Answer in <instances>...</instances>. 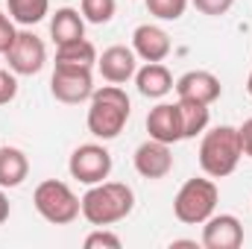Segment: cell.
I'll list each match as a JSON object with an SVG mask.
<instances>
[{
    "label": "cell",
    "instance_id": "cell-1",
    "mask_svg": "<svg viewBox=\"0 0 252 249\" xmlns=\"http://www.w3.org/2000/svg\"><path fill=\"white\" fill-rule=\"evenodd\" d=\"M132 208H135V193L124 182H97L82 196V217L97 229L126 220Z\"/></svg>",
    "mask_w": 252,
    "mask_h": 249
},
{
    "label": "cell",
    "instance_id": "cell-2",
    "mask_svg": "<svg viewBox=\"0 0 252 249\" xmlns=\"http://www.w3.org/2000/svg\"><path fill=\"white\" fill-rule=\"evenodd\" d=\"M132 115V103L121 85H103L91 94L88 106V132L100 141H112L124 132Z\"/></svg>",
    "mask_w": 252,
    "mask_h": 249
},
{
    "label": "cell",
    "instance_id": "cell-3",
    "mask_svg": "<svg viewBox=\"0 0 252 249\" xmlns=\"http://www.w3.org/2000/svg\"><path fill=\"white\" fill-rule=\"evenodd\" d=\"M241 156L244 147H241V132L235 126H214L211 132H205L199 144V167L211 179H223L235 173Z\"/></svg>",
    "mask_w": 252,
    "mask_h": 249
},
{
    "label": "cell",
    "instance_id": "cell-4",
    "mask_svg": "<svg viewBox=\"0 0 252 249\" xmlns=\"http://www.w3.org/2000/svg\"><path fill=\"white\" fill-rule=\"evenodd\" d=\"M32 205L53 226H67V223H73L82 214V199L70 190V185H64L59 179H44L35 187Z\"/></svg>",
    "mask_w": 252,
    "mask_h": 249
},
{
    "label": "cell",
    "instance_id": "cell-5",
    "mask_svg": "<svg viewBox=\"0 0 252 249\" xmlns=\"http://www.w3.org/2000/svg\"><path fill=\"white\" fill-rule=\"evenodd\" d=\"M217 199H220V190L211 179H188L173 199V214L179 223L199 226L214 214Z\"/></svg>",
    "mask_w": 252,
    "mask_h": 249
},
{
    "label": "cell",
    "instance_id": "cell-6",
    "mask_svg": "<svg viewBox=\"0 0 252 249\" xmlns=\"http://www.w3.org/2000/svg\"><path fill=\"white\" fill-rule=\"evenodd\" d=\"M67 170L76 182L82 185H97V182H106L109 173H112V153L100 144H82L70 153V161H67Z\"/></svg>",
    "mask_w": 252,
    "mask_h": 249
},
{
    "label": "cell",
    "instance_id": "cell-7",
    "mask_svg": "<svg viewBox=\"0 0 252 249\" xmlns=\"http://www.w3.org/2000/svg\"><path fill=\"white\" fill-rule=\"evenodd\" d=\"M50 91L59 103L76 106L91 100L94 94V79H91V67H67V64H56L53 76H50Z\"/></svg>",
    "mask_w": 252,
    "mask_h": 249
},
{
    "label": "cell",
    "instance_id": "cell-8",
    "mask_svg": "<svg viewBox=\"0 0 252 249\" xmlns=\"http://www.w3.org/2000/svg\"><path fill=\"white\" fill-rule=\"evenodd\" d=\"M6 62H9V70H15L18 76H32L47 62V47L35 32L21 30L12 41V47L6 50Z\"/></svg>",
    "mask_w": 252,
    "mask_h": 249
},
{
    "label": "cell",
    "instance_id": "cell-9",
    "mask_svg": "<svg viewBox=\"0 0 252 249\" xmlns=\"http://www.w3.org/2000/svg\"><path fill=\"white\" fill-rule=\"evenodd\" d=\"M244 244V226L235 214H211L202 226L205 249H238Z\"/></svg>",
    "mask_w": 252,
    "mask_h": 249
},
{
    "label": "cell",
    "instance_id": "cell-10",
    "mask_svg": "<svg viewBox=\"0 0 252 249\" xmlns=\"http://www.w3.org/2000/svg\"><path fill=\"white\" fill-rule=\"evenodd\" d=\"M173 88H176L179 100H193V103H205V106H211L223 94L220 79L214 73H208V70H188V73H182L173 82Z\"/></svg>",
    "mask_w": 252,
    "mask_h": 249
},
{
    "label": "cell",
    "instance_id": "cell-11",
    "mask_svg": "<svg viewBox=\"0 0 252 249\" xmlns=\"http://www.w3.org/2000/svg\"><path fill=\"white\" fill-rule=\"evenodd\" d=\"M135 170L144 176V179H164L170 170H173V153H170V144H161V141H144L138 150H135Z\"/></svg>",
    "mask_w": 252,
    "mask_h": 249
},
{
    "label": "cell",
    "instance_id": "cell-12",
    "mask_svg": "<svg viewBox=\"0 0 252 249\" xmlns=\"http://www.w3.org/2000/svg\"><path fill=\"white\" fill-rule=\"evenodd\" d=\"M147 132H150L153 141H161V144L185 141L179 106L176 103H158L156 109H150V115H147Z\"/></svg>",
    "mask_w": 252,
    "mask_h": 249
},
{
    "label": "cell",
    "instance_id": "cell-13",
    "mask_svg": "<svg viewBox=\"0 0 252 249\" xmlns=\"http://www.w3.org/2000/svg\"><path fill=\"white\" fill-rule=\"evenodd\" d=\"M135 50L132 47H124V44H112V47H106L103 50V56L97 59V67H100V73H103V79L106 82H112V85H124L129 82L132 76H135Z\"/></svg>",
    "mask_w": 252,
    "mask_h": 249
},
{
    "label": "cell",
    "instance_id": "cell-14",
    "mask_svg": "<svg viewBox=\"0 0 252 249\" xmlns=\"http://www.w3.org/2000/svg\"><path fill=\"white\" fill-rule=\"evenodd\" d=\"M132 50L144 62H161L170 53V35L156 24H141L132 32Z\"/></svg>",
    "mask_w": 252,
    "mask_h": 249
},
{
    "label": "cell",
    "instance_id": "cell-15",
    "mask_svg": "<svg viewBox=\"0 0 252 249\" xmlns=\"http://www.w3.org/2000/svg\"><path fill=\"white\" fill-rule=\"evenodd\" d=\"M135 85L144 97L150 100H161L164 94L173 91V76L161 62H147L141 70H135Z\"/></svg>",
    "mask_w": 252,
    "mask_h": 249
},
{
    "label": "cell",
    "instance_id": "cell-16",
    "mask_svg": "<svg viewBox=\"0 0 252 249\" xmlns=\"http://www.w3.org/2000/svg\"><path fill=\"white\" fill-rule=\"evenodd\" d=\"M50 35H53L56 47L59 44H67V41L85 38V18L76 9H70V6L56 9V15L50 18Z\"/></svg>",
    "mask_w": 252,
    "mask_h": 249
},
{
    "label": "cell",
    "instance_id": "cell-17",
    "mask_svg": "<svg viewBox=\"0 0 252 249\" xmlns=\"http://www.w3.org/2000/svg\"><path fill=\"white\" fill-rule=\"evenodd\" d=\"M30 173V161L18 147H0V187H18Z\"/></svg>",
    "mask_w": 252,
    "mask_h": 249
},
{
    "label": "cell",
    "instance_id": "cell-18",
    "mask_svg": "<svg viewBox=\"0 0 252 249\" xmlns=\"http://www.w3.org/2000/svg\"><path fill=\"white\" fill-rule=\"evenodd\" d=\"M56 64H67V67H94L97 64V50L88 38L79 41H67L59 44L56 50Z\"/></svg>",
    "mask_w": 252,
    "mask_h": 249
},
{
    "label": "cell",
    "instance_id": "cell-19",
    "mask_svg": "<svg viewBox=\"0 0 252 249\" xmlns=\"http://www.w3.org/2000/svg\"><path fill=\"white\" fill-rule=\"evenodd\" d=\"M6 9H9V18L21 27H32L38 21H44L47 9H50V0H6Z\"/></svg>",
    "mask_w": 252,
    "mask_h": 249
},
{
    "label": "cell",
    "instance_id": "cell-20",
    "mask_svg": "<svg viewBox=\"0 0 252 249\" xmlns=\"http://www.w3.org/2000/svg\"><path fill=\"white\" fill-rule=\"evenodd\" d=\"M179 118H182V135L196 138L199 132H205L208 126V106L205 103H193V100H179Z\"/></svg>",
    "mask_w": 252,
    "mask_h": 249
},
{
    "label": "cell",
    "instance_id": "cell-21",
    "mask_svg": "<svg viewBox=\"0 0 252 249\" xmlns=\"http://www.w3.org/2000/svg\"><path fill=\"white\" fill-rule=\"evenodd\" d=\"M79 9L88 24H109L115 18V0H82Z\"/></svg>",
    "mask_w": 252,
    "mask_h": 249
},
{
    "label": "cell",
    "instance_id": "cell-22",
    "mask_svg": "<svg viewBox=\"0 0 252 249\" xmlns=\"http://www.w3.org/2000/svg\"><path fill=\"white\" fill-rule=\"evenodd\" d=\"M147 12L156 15L158 21H179L188 9V0H144Z\"/></svg>",
    "mask_w": 252,
    "mask_h": 249
},
{
    "label": "cell",
    "instance_id": "cell-23",
    "mask_svg": "<svg viewBox=\"0 0 252 249\" xmlns=\"http://www.w3.org/2000/svg\"><path fill=\"white\" fill-rule=\"evenodd\" d=\"M15 76H18L15 70H3L0 67V106H6V103H12L18 97V79Z\"/></svg>",
    "mask_w": 252,
    "mask_h": 249
},
{
    "label": "cell",
    "instance_id": "cell-24",
    "mask_svg": "<svg viewBox=\"0 0 252 249\" xmlns=\"http://www.w3.org/2000/svg\"><path fill=\"white\" fill-rule=\"evenodd\" d=\"M97 247L121 249V238H118V235H112V232H106V229L100 226V232H91V235L85 238V249H97Z\"/></svg>",
    "mask_w": 252,
    "mask_h": 249
},
{
    "label": "cell",
    "instance_id": "cell-25",
    "mask_svg": "<svg viewBox=\"0 0 252 249\" xmlns=\"http://www.w3.org/2000/svg\"><path fill=\"white\" fill-rule=\"evenodd\" d=\"M202 15H211V18H220V15H226L229 9H232V3L235 0H190Z\"/></svg>",
    "mask_w": 252,
    "mask_h": 249
},
{
    "label": "cell",
    "instance_id": "cell-26",
    "mask_svg": "<svg viewBox=\"0 0 252 249\" xmlns=\"http://www.w3.org/2000/svg\"><path fill=\"white\" fill-rule=\"evenodd\" d=\"M15 35H18V30H15V24H12V18L0 12V53H3V56H6V50L12 47Z\"/></svg>",
    "mask_w": 252,
    "mask_h": 249
},
{
    "label": "cell",
    "instance_id": "cell-27",
    "mask_svg": "<svg viewBox=\"0 0 252 249\" xmlns=\"http://www.w3.org/2000/svg\"><path fill=\"white\" fill-rule=\"evenodd\" d=\"M238 132H241V147H244V156H250V158H252V118H250V121H244V126H241Z\"/></svg>",
    "mask_w": 252,
    "mask_h": 249
},
{
    "label": "cell",
    "instance_id": "cell-28",
    "mask_svg": "<svg viewBox=\"0 0 252 249\" xmlns=\"http://www.w3.org/2000/svg\"><path fill=\"white\" fill-rule=\"evenodd\" d=\"M9 220V196L3 193V187H0V226Z\"/></svg>",
    "mask_w": 252,
    "mask_h": 249
},
{
    "label": "cell",
    "instance_id": "cell-29",
    "mask_svg": "<svg viewBox=\"0 0 252 249\" xmlns=\"http://www.w3.org/2000/svg\"><path fill=\"white\" fill-rule=\"evenodd\" d=\"M247 91H250V97H252V73H250V79H247Z\"/></svg>",
    "mask_w": 252,
    "mask_h": 249
}]
</instances>
